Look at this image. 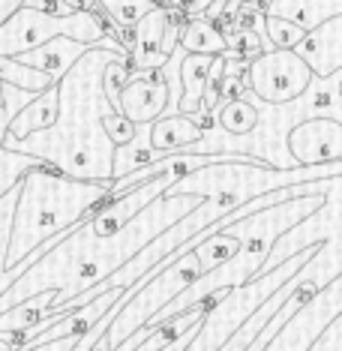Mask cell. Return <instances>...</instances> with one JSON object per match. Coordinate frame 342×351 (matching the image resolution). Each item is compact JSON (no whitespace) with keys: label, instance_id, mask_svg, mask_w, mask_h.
<instances>
[{"label":"cell","instance_id":"obj_1","mask_svg":"<svg viewBox=\"0 0 342 351\" xmlns=\"http://www.w3.org/2000/svg\"><path fill=\"white\" fill-rule=\"evenodd\" d=\"M198 204H201V198L195 195H159L141 213H135L123 228H117L114 234H97L90 222L82 219L63 241H58L36 261H30L27 270H21L12 279L10 289L0 294V315L42 291H51L49 315L58 313L75 294L108 279L132 255L145 250L156 234L171 228Z\"/></svg>","mask_w":342,"mask_h":351},{"label":"cell","instance_id":"obj_2","mask_svg":"<svg viewBox=\"0 0 342 351\" xmlns=\"http://www.w3.org/2000/svg\"><path fill=\"white\" fill-rule=\"evenodd\" d=\"M117 58H126V54L87 49L58 82V121L49 130L15 141L10 150L34 156L39 165L63 178L108 183L114 145L102 130V114L114 108L102 93V69Z\"/></svg>","mask_w":342,"mask_h":351},{"label":"cell","instance_id":"obj_3","mask_svg":"<svg viewBox=\"0 0 342 351\" xmlns=\"http://www.w3.org/2000/svg\"><path fill=\"white\" fill-rule=\"evenodd\" d=\"M108 183L73 180L63 174L36 165L19 180V198L10 219L6 241V270L25 261L36 246L75 228L82 219L93 217L102 202H108Z\"/></svg>","mask_w":342,"mask_h":351},{"label":"cell","instance_id":"obj_4","mask_svg":"<svg viewBox=\"0 0 342 351\" xmlns=\"http://www.w3.org/2000/svg\"><path fill=\"white\" fill-rule=\"evenodd\" d=\"M75 39L90 49H106L114 54H126V43L108 36L102 27L99 15L90 10H75V12H42L21 6L15 15L0 25V58H21V54L39 49V45L51 43V39Z\"/></svg>","mask_w":342,"mask_h":351},{"label":"cell","instance_id":"obj_5","mask_svg":"<svg viewBox=\"0 0 342 351\" xmlns=\"http://www.w3.org/2000/svg\"><path fill=\"white\" fill-rule=\"evenodd\" d=\"M318 246H321V243H318ZM313 252H315V246H313V250L297 252L294 258L285 261V265L273 267L270 274L252 279V282L237 285V289H228L208 309V315H204L201 324H198V333L189 339V346L184 351H219L222 346H225V339L237 330V324H241L249 313H256L258 303L267 300L270 294H273L285 282V279L297 274V270L309 261V255H313Z\"/></svg>","mask_w":342,"mask_h":351},{"label":"cell","instance_id":"obj_6","mask_svg":"<svg viewBox=\"0 0 342 351\" xmlns=\"http://www.w3.org/2000/svg\"><path fill=\"white\" fill-rule=\"evenodd\" d=\"M337 276H342V250H339V234H337V237H330V241H324L321 246H315V252L309 255L306 265L300 267L294 276L285 279V282H282L273 294H270L267 300H261L256 313H249L241 324H237V330L225 339V346H222L219 351H246V348L252 346V339L258 337V330L267 324V318L273 315L276 309H280L282 303L289 300L291 294L306 282V279H324V282H328V279H337Z\"/></svg>","mask_w":342,"mask_h":351},{"label":"cell","instance_id":"obj_7","mask_svg":"<svg viewBox=\"0 0 342 351\" xmlns=\"http://www.w3.org/2000/svg\"><path fill=\"white\" fill-rule=\"evenodd\" d=\"M313 82V73L294 51H261L252 60H246L243 87L256 99L267 106H285L297 99Z\"/></svg>","mask_w":342,"mask_h":351},{"label":"cell","instance_id":"obj_8","mask_svg":"<svg viewBox=\"0 0 342 351\" xmlns=\"http://www.w3.org/2000/svg\"><path fill=\"white\" fill-rule=\"evenodd\" d=\"M342 315V276L330 279L300 303V309L285 322L273 339L261 351H306L318 339V333L328 327L333 318Z\"/></svg>","mask_w":342,"mask_h":351},{"label":"cell","instance_id":"obj_9","mask_svg":"<svg viewBox=\"0 0 342 351\" xmlns=\"http://www.w3.org/2000/svg\"><path fill=\"white\" fill-rule=\"evenodd\" d=\"M180 19L171 6H156L150 10L138 25L132 27V39L126 45L130 58V73H159L162 63L178 49L180 36Z\"/></svg>","mask_w":342,"mask_h":351},{"label":"cell","instance_id":"obj_10","mask_svg":"<svg viewBox=\"0 0 342 351\" xmlns=\"http://www.w3.org/2000/svg\"><path fill=\"white\" fill-rule=\"evenodd\" d=\"M285 150L294 165H328L342 162V123L328 117L300 121L285 132Z\"/></svg>","mask_w":342,"mask_h":351},{"label":"cell","instance_id":"obj_11","mask_svg":"<svg viewBox=\"0 0 342 351\" xmlns=\"http://www.w3.org/2000/svg\"><path fill=\"white\" fill-rule=\"evenodd\" d=\"M294 54L309 66L315 78H328L342 69V15L321 21L306 30V36L294 45Z\"/></svg>","mask_w":342,"mask_h":351},{"label":"cell","instance_id":"obj_12","mask_svg":"<svg viewBox=\"0 0 342 351\" xmlns=\"http://www.w3.org/2000/svg\"><path fill=\"white\" fill-rule=\"evenodd\" d=\"M165 99H169V90H165V82L159 73H130V82L117 99V111L132 126L154 123L162 117Z\"/></svg>","mask_w":342,"mask_h":351},{"label":"cell","instance_id":"obj_13","mask_svg":"<svg viewBox=\"0 0 342 351\" xmlns=\"http://www.w3.org/2000/svg\"><path fill=\"white\" fill-rule=\"evenodd\" d=\"M58 121V84L45 87L42 93H36L34 99L27 102L25 108L15 111V117L6 126V138H3V147L15 145V141L27 138L34 132H42Z\"/></svg>","mask_w":342,"mask_h":351},{"label":"cell","instance_id":"obj_14","mask_svg":"<svg viewBox=\"0 0 342 351\" xmlns=\"http://www.w3.org/2000/svg\"><path fill=\"white\" fill-rule=\"evenodd\" d=\"M87 49H90V45H82V43H75V39L58 36V39H51V43H45V45H39V49L15 58V60L25 63V66H30V69H36V73L49 75L51 82L58 84L63 78V73H66V69L73 66Z\"/></svg>","mask_w":342,"mask_h":351},{"label":"cell","instance_id":"obj_15","mask_svg":"<svg viewBox=\"0 0 342 351\" xmlns=\"http://www.w3.org/2000/svg\"><path fill=\"white\" fill-rule=\"evenodd\" d=\"M265 15L285 19L300 30H313L321 21L342 15V0H261Z\"/></svg>","mask_w":342,"mask_h":351},{"label":"cell","instance_id":"obj_16","mask_svg":"<svg viewBox=\"0 0 342 351\" xmlns=\"http://www.w3.org/2000/svg\"><path fill=\"white\" fill-rule=\"evenodd\" d=\"M201 132H204V126L186 114L159 117V121L150 123V147L156 154H180L189 145H195L201 138Z\"/></svg>","mask_w":342,"mask_h":351},{"label":"cell","instance_id":"obj_17","mask_svg":"<svg viewBox=\"0 0 342 351\" xmlns=\"http://www.w3.org/2000/svg\"><path fill=\"white\" fill-rule=\"evenodd\" d=\"M210 66H213V58H208V54H184V60H180V106H178V114L198 117Z\"/></svg>","mask_w":342,"mask_h":351},{"label":"cell","instance_id":"obj_18","mask_svg":"<svg viewBox=\"0 0 342 351\" xmlns=\"http://www.w3.org/2000/svg\"><path fill=\"white\" fill-rule=\"evenodd\" d=\"M162 156H169V154H156V150L150 147V123H138L132 141L114 147V154H111V180H121L126 174L145 169V165L156 162V159H162Z\"/></svg>","mask_w":342,"mask_h":351},{"label":"cell","instance_id":"obj_19","mask_svg":"<svg viewBox=\"0 0 342 351\" xmlns=\"http://www.w3.org/2000/svg\"><path fill=\"white\" fill-rule=\"evenodd\" d=\"M178 49H184L186 54H208V58H219L228 51L225 34L213 27V21L208 19H189L180 27L178 36Z\"/></svg>","mask_w":342,"mask_h":351},{"label":"cell","instance_id":"obj_20","mask_svg":"<svg viewBox=\"0 0 342 351\" xmlns=\"http://www.w3.org/2000/svg\"><path fill=\"white\" fill-rule=\"evenodd\" d=\"M210 114L217 117V130L225 132V135H234V138L252 132L256 123H258V111H256V106H252L249 93H243V97H237V99L219 102Z\"/></svg>","mask_w":342,"mask_h":351},{"label":"cell","instance_id":"obj_21","mask_svg":"<svg viewBox=\"0 0 342 351\" xmlns=\"http://www.w3.org/2000/svg\"><path fill=\"white\" fill-rule=\"evenodd\" d=\"M0 84L3 87H19V90H27V93H42L45 87H51L54 82L49 75L36 73V69L25 66L15 58H0Z\"/></svg>","mask_w":342,"mask_h":351},{"label":"cell","instance_id":"obj_22","mask_svg":"<svg viewBox=\"0 0 342 351\" xmlns=\"http://www.w3.org/2000/svg\"><path fill=\"white\" fill-rule=\"evenodd\" d=\"M156 6H159L156 0H97V10L106 12L121 30H132L150 10H156Z\"/></svg>","mask_w":342,"mask_h":351},{"label":"cell","instance_id":"obj_23","mask_svg":"<svg viewBox=\"0 0 342 351\" xmlns=\"http://www.w3.org/2000/svg\"><path fill=\"white\" fill-rule=\"evenodd\" d=\"M15 198H19V183L0 198V294L12 285V274L6 270V241H10V219H12ZM12 348H15V342L0 339V351H12Z\"/></svg>","mask_w":342,"mask_h":351},{"label":"cell","instance_id":"obj_24","mask_svg":"<svg viewBox=\"0 0 342 351\" xmlns=\"http://www.w3.org/2000/svg\"><path fill=\"white\" fill-rule=\"evenodd\" d=\"M36 159L27 154H19V150H10L0 145V198H3L10 189L19 183L30 169H36Z\"/></svg>","mask_w":342,"mask_h":351},{"label":"cell","instance_id":"obj_25","mask_svg":"<svg viewBox=\"0 0 342 351\" xmlns=\"http://www.w3.org/2000/svg\"><path fill=\"white\" fill-rule=\"evenodd\" d=\"M261 30H265L267 49H276V51H294V45L306 36V30H300L297 25H291L285 19H273V15H265Z\"/></svg>","mask_w":342,"mask_h":351},{"label":"cell","instance_id":"obj_26","mask_svg":"<svg viewBox=\"0 0 342 351\" xmlns=\"http://www.w3.org/2000/svg\"><path fill=\"white\" fill-rule=\"evenodd\" d=\"M130 82V60L126 58H117L106 63V69H102V93H106L108 106L117 111V99H121V90Z\"/></svg>","mask_w":342,"mask_h":351},{"label":"cell","instance_id":"obj_27","mask_svg":"<svg viewBox=\"0 0 342 351\" xmlns=\"http://www.w3.org/2000/svg\"><path fill=\"white\" fill-rule=\"evenodd\" d=\"M102 130H106L108 141L114 147H121V145H126V141H132V135H135V126L126 121L121 111H108V114H102Z\"/></svg>","mask_w":342,"mask_h":351},{"label":"cell","instance_id":"obj_28","mask_svg":"<svg viewBox=\"0 0 342 351\" xmlns=\"http://www.w3.org/2000/svg\"><path fill=\"white\" fill-rule=\"evenodd\" d=\"M306 351H342V322L339 318H333Z\"/></svg>","mask_w":342,"mask_h":351},{"label":"cell","instance_id":"obj_29","mask_svg":"<svg viewBox=\"0 0 342 351\" xmlns=\"http://www.w3.org/2000/svg\"><path fill=\"white\" fill-rule=\"evenodd\" d=\"M78 339H82V337H63V339L42 342V346H19V348L21 351H73Z\"/></svg>","mask_w":342,"mask_h":351},{"label":"cell","instance_id":"obj_30","mask_svg":"<svg viewBox=\"0 0 342 351\" xmlns=\"http://www.w3.org/2000/svg\"><path fill=\"white\" fill-rule=\"evenodd\" d=\"M213 6V0H186L184 6H180V10H186L189 15H204Z\"/></svg>","mask_w":342,"mask_h":351},{"label":"cell","instance_id":"obj_31","mask_svg":"<svg viewBox=\"0 0 342 351\" xmlns=\"http://www.w3.org/2000/svg\"><path fill=\"white\" fill-rule=\"evenodd\" d=\"M195 333H198V324H195V327H189V330L184 333V337H180V339H174V342H171V346H165L162 351H184V348L189 346V339H193V337H195Z\"/></svg>","mask_w":342,"mask_h":351},{"label":"cell","instance_id":"obj_32","mask_svg":"<svg viewBox=\"0 0 342 351\" xmlns=\"http://www.w3.org/2000/svg\"><path fill=\"white\" fill-rule=\"evenodd\" d=\"M12 117L6 114V108H3V102H0V145H3V138H6V126H10Z\"/></svg>","mask_w":342,"mask_h":351},{"label":"cell","instance_id":"obj_33","mask_svg":"<svg viewBox=\"0 0 342 351\" xmlns=\"http://www.w3.org/2000/svg\"><path fill=\"white\" fill-rule=\"evenodd\" d=\"M156 3H159V6H171V10H180L186 0H156Z\"/></svg>","mask_w":342,"mask_h":351},{"label":"cell","instance_id":"obj_34","mask_svg":"<svg viewBox=\"0 0 342 351\" xmlns=\"http://www.w3.org/2000/svg\"><path fill=\"white\" fill-rule=\"evenodd\" d=\"M219 3H258V0H219Z\"/></svg>","mask_w":342,"mask_h":351},{"label":"cell","instance_id":"obj_35","mask_svg":"<svg viewBox=\"0 0 342 351\" xmlns=\"http://www.w3.org/2000/svg\"><path fill=\"white\" fill-rule=\"evenodd\" d=\"M42 3H51V6H54V3H58V0H42Z\"/></svg>","mask_w":342,"mask_h":351}]
</instances>
